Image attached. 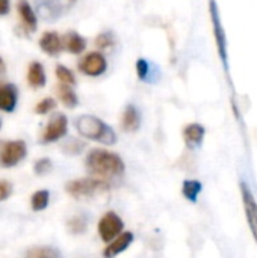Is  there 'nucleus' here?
I'll use <instances>...</instances> for the list:
<instances>
[{"mask_svg": "<svg viewBox=\"0 0 257 258\" xmlns=\"http://www.w3.org/2000/svg\"><path fill=\"white\" fill-rule=\"evenodd\" d=\"M115 44V36L112 32H101L100 35H97L95 38V47L100 50H108Z\"/></svg>", "mask_w": 257, "mask_h": 258, "instance_id": "27", "label": "nucleus"}, {"mask_svg": "<svg viewBox=\"0 0 257 258\" xmlns=\"http://www.w3.org/2000/svg\"><path fill=\"white\" fill-rule=\"evenodd\" d=\"M85 166L92 177L103 180L118 178L126 171V165L117 153L101 148H94L88 153L85 159Z\"/></svg>", "mask_w": 257, "mask_h": 258, "instance_id": "1", "label": "nucleus"}, {"mask_svg": "<svg viewBox=\"0 0 257 258\" xmlns=\"http://www.w3.org/2000/svg\"><path fill=\"white\" fill-rule=\"evenodd\" d=\"M56 77L59 80V83H64V85H76V77L73 74V71L70 68H67L65 65H58L56 67Z\"/></svg>", "mask_w": 257, "mask_h": 258, "instance_id": "25", "label": "nucleus"}, {"mask_svg": "<svg viewBox=\"0 0 257 258\" xmlns=\"http://www.w3.org/2000/svg\"><path fill=\"white\" fill-rule=\"evenodd\" d=\"M77 68L80 73H83L88 77H100L108 70V60L103 53L91 51L79 60Z\"/></svg>", "mask_w": 257, "mask_h": 258, "instance_id": "7", "label": "nucleus"}, {"mask_svg": "<svg viewBox=\"0 0 257 258\" xmlns=\"http://www.w3.org/2000/svg\"><path fill=\"white\" fill-rule=\"evenodd\" d=\"M67 227L70 230L71 234H82L86 231V227H88V221L83 215H76L73 216L68 222H67Z\"/></svg>", "mask_w": 257, "mask_h": 258, "instance_id": "24", "label": "nucleus"}, {"mask_svg": "<svg viewBox=\"0 0 257 258\" xmlns=\"http://www.w3.org/2000/svg\"><path fill=\"white\" fill-rule=\"evenodd\" d=\"M132 242H133V234L130 231H123L117 239H114L112 242L108 243V246L103 251V257L115 258L121 252H124L132 245Z\"/></svg>", "mask_w": 257, "mask_h": 258, "instance_id": "14", "label": "nucleus"}, {"mask_svg": "<svg viewBox=\"0 0 257 258\" xmlns=\"http://www.w3.org/2000/svg\"><path fill=\"white\" fill-rule=\"evenodd\" d=\"M27 154V147L24 141H5L0 142V166L14 168Z\"/></svg>", "mask_w": 257, "mask_h": 258, "instance_id": "5", "label": "nucleus"}, {"mask_svg": "<svg viewBox=\"0 0 257 258\" xmlns=\"http://www.w3.org/2000/svg\"><path fill=\"white\" fill-rule=\"evenodd\" d=\"M85 148V142L79 141V139H68L67 142L62 144V151L68 156H76V154H80Z\"/></svg>", "mask_w": 257, "mask_h": 258, "instance_id": "26", "label": "nucleus"}, {"mask_svg": "<svg viewBox=\"0 0 257 258\" xmlns=\"http://www.w3.org/2000/svg\"><path fill=\"white\" fill-rule=\"evenodd\" d=\"M36 12L45 21H55L62 15L64 6L61 0H35Z\"/></svg>", "mask_w": 257, "mask_h": 258, "instance_id": "12", "label": "nucleus"}, {"mask_svg": "<svg viewBox=\"0 0 257 258\" xmlns=\"http://www.w3.org/2000/svg\"><path fill=\"white\" fill-rule=\"evenodd\" d=\"M209 14H211V21H212V30H214V38H215V44H217V50H218V56L220 60L223 63V68L226 73L230 71L229 67V48H227V36H226V30L223 27V21H221V14H220V8L217 5L215 0L209 2Z\"/></svg>", "mask_w": 257, "mask_h": 258, "instance_id": "4", "label": "nucleus"}, {"mask_svg": "<svg viewBox=\"0 0 257 258\" xmlns=\"http://www.w3.org/2000/svg\"><path fill=\"white\" fill-rule=\"evenodd\" d=\"M201 190H203V184L198 180H185L182 184V194L189 203H195Z\"/></svg>", "mask_w": 257, "mask_h": 258, "instance_id": "21", "label": "nucleus"}, {"mask_svg": "<svg viewBox=\"0 0 257 258\" xmlns=\"http://www.w3.org/2000/svg\"><path fill=\"white\" fill-rule=\"evenodd\" d=\"M50 201V192L48 190H36L32 198H30V206L33 212H41L44 209H47Z\"/></svg>", "mask_w": 257, "mask_h": 258, "instance_id": "23", "label": "nucleus"}, {"mask_svg": "<svg viewBox=\"0 0 257 258\" xmlns=\"http://www.w3.org/2000/svg\"><path fill=\"white\" fill-rule=\"evenodd\" d=\"M2 73H5V62H3V59L0 57V74Z\"/></svg>", "mask_w": 257, "mask_h": 258, "instance_id": "32", "label": "nucleus"}, {"mask_svg": "<svg viewBox=\"0 0 257 258\" xmlns=\"http://www.w3.org/2000/svg\"><path fill=\"white\" fill-rule=\"evenodd\" d=\"M98 236L103 242L109 243L114 239H117L123 230H124V222L123 219L115 213V212H108L106 215H103V218L98 221Z\"/></svg>", "mask_w": 257, "mask_h": 258, "instance_id": "6", "label": "nucleus"}, {"mask_svg": "<svg viewBox=\"0 0 257 258\" xmlns=\"http://www.w3.org/2000/svg\"><path fill=\"white\" fill-rule=\"evenodd\" d=\"M9 8H11L9 0H0V17L2 15H6L9 12Z\"/></svg>", "mask_w": 257, "mask_h": 258, "instance_id": "31", "label": "nucleus"}, {"mask_svg": "<svg viewBox=\"0 0 257 258\" xmlns=\"http://www.w3.org/2000/svg\"><path fill=\"white\" fill-rule=\"evenodd\" d=\"M141 124H142V115H141V110L138 109V106L127 104L124 112H123L121 128L126 133H135V132L139 130Z\"/></svg>", "mask_w": 257, "mask_h": 258, "instance_id": "10", "label": "nucleus"}, {"mask_svg": "<svg viewBox=\"0 0 257 258\" xmlns=\"http://www.w3.org/2000/svg\"><path fill=\"white\" fill-rule=\"evenodd\" d=\"M58 97L59 100L62 101V104L68 109H74L77 104H79V98H77V94L74 92L73 86L70 85H64L61 83L58 86Z\"/></svg>", "mask_w": 257, "mask_h": 258, "instance_id": "20", "label": "nucleus"}, {"mask_svg": "<svg viewBox=\"0 0 257 258\" xmlns=\"http://www.w3.org/2000/svg\"><path fill=\"white\" fill-rule=\"evenodd\" d=\"M17 9H18V15L21 18L24 29L27 32H35L38 27V17H36L35 9L32 8V5L27 0H18Z\"/></svg>", "mask_w": 257, "mask_h": 258, "instance_id": "17", "label": "nucleus"}, {"mask_svg": "<svg viewBox=\"0 0 257 258\" xmlns=\"http://www.w3.org/2000/svg\"><path fill=\"white\" fill-rule=\"evenodd\" d=\"M53 109H56V100L52 97H45L42 98L36 106H35V112L38 115H47L48 112H52Z\"/></svg>", "mask_w": 257, "mask_h": 258, "instance_id": "28", "label": "nucleus"}, {"mask_svg": "<svg viewBox=\"0 0 257 258\" xmlns=\"http://www.w3.org/2000/svg\"><path fill=\"white\" fill-rule=\"evenodd\" d=\"M204 136H206V128L198 122H191L183 128V139L189 150L200 148L204 141Z\"/></svg>", "mask_w": 257, "mask_h": 258, "instance_id": "11", "label": "nucleus"}, {"mask_svg": "<svg viewBox=\"0 0 257 258\" xmlns=\"http://www.w3.org/2000/svg\"><path fill=\"white\" fill-rule=\"evenodd\" d=\"M76 130L82 138L103 145H115L118 141L115 130L94 115H80L76 119Z\"/></svg>", "mask_w": 257, "mask_h": 258, "instance_id": "2", "label": "nucleus"}, {"mask_svg": "<svg viewBox=\"0 0 257 258\" xmlns=\"http://www.w3.org/2000/svg\"><path fill=\"white\" fill-rule=\"evenodd\" d=\"M53 168V163L48 157H42V159H38L33 165V171L36 175H45L52 171Z\"/></svg>", "mask_w": 257, "mask_h": 258, "instance_id": "29", "label": "nucleus"}, {"mask_svg": "<svg viewBox=\"0 0 257 258\" xmlns=\"http://www.w3.org/2000/svg\"><path fill=\"white\" fill-rule=\"evenodd\" d=\"M109 183L103 178L97 177H86V178H77L71 180L65 184V192L74 198H94L97 195H101L109 190Z\"/></svg>", "mask_w": 257, "mask_h": 258, "instance_id": "3", "label": "nucleus"}, {"mask_svg": "<svg viewBox=\"0 0 257 258\" xmlns=\"http://www.w3.org/2000/svg\"><path fill=\"white\" fill-rule=\"evenodd\" d=\"M68 133V119L64 113H56L50 118L47 122L42 135H41V144H52L59 139H62Z\"/></svg>", "mask_w": 257, "mask_h": 258, "instance_id": "8", "label": "nucleus"}, {"mask_svg": "<svg viewBox=\"0 0 257 258\" xmlns=\"http://www.w3.org/2000/svg\"><path fill=\"white\" fill-rule=\"evenodd\" d=\"M18 91L12 83H0V110L2 112H14L17 107Z\"/></svg>", "mask_w": 257, "mask_h": 258, "instance_id": "16", "label": "nucleus"}, {"mask_svg": "<svg viewBox=\"0 0 257 258\" xmlns=\"http://www.w3.org/2000/svg\"><path fill=\"white\" fill-rule=\"evenodd\" d=\"M0 127H2V119H0Z\"/></svg>", "mask_w": 257, "mask_h": 258, "instance_id": "34", "label": "nucleus"}, {"mask_svg": "<svg viewBox=\"0 0 257 258\" xmlns=\"http://www.w3.org/2000/svg\"><path fill=\"white\" fill-rule=\"evenodd\" d=\"M76 2H77V0H68V5H70V6H71V5H74V3H76Z\"/></svg>", "mask_w": 257, "mask_h": 258, "instance_id": "33", "label": "nucleus"}, {"mask_svg": "<svg viewBox=\"0 0 257 258\" xmlns=\"http://www.w3.org/2000/svg\"><path fill=\"white\" fill-rule=\"evenodd\" d=\"M26 258H64V255L53 246H35L27 251Z\"/></svg>", "mask_w": 257, "mask_h": 258, "instance_id": "22", "label": "nucleus"}, {"mask_svg": "<svg viewBox=\"0 0 257 258\" xmlns=\"http://www.w3.org/2000/svg\"><path fill=\"white\" fill-rule=\"evenodd\" d=\"M62 42H64V48L71 54H80L86 48V39L74 30L67 32L65 36L62 38Z\"/></svg>", "mask_w": 257, "mask_h": 258, "instance_id": "18", "label": "nucleus"}, {"mask_svg": "<svg viewBox=\"0 0 257 258\" xmlns=\"http://www.w3.org/2000/svg\"><path fill=\"white\" fill-rule=\"evenodd\" d=\"M27 82L32 88L38 89V88H44L47 83V76H45V70L39 62H32L29 65L27 70Z\"/></svg>", "mask_w": 257, "mask_h": 258, "instance_id": "19", "label": "nucleus"}, {"mask_svg": "<svg viewBox=\"0 0 257 258\" xmlns=\"http://www.w3.org/2000/svg\"><path fill=\"white\" fill-rule=\"evenodd\" d=\"M239 189H241V197H242V204H244L247 222H248L250 231H251L257 243V201L251 189H250V186L245 181H241Z\"/></svg>", "mask_w": 257, "mask_h": 258, "instance_id": "9", "label": "nucleus"}, {"mask_svg": "<svg viewBox=\"0 0 257 258\" xmlns=\"http://www.w3.org/2000/svg\"><path fill=\"white\" fill-rule=\"evenodd\" d=\"M39 48L48 56H58L64 48L62 38L59 36L58 32H53V30L44 32L42 36L39 38Z\"/></svg>", "mask_w": 257, "mask_h": 258, "instance_id": "15", "label": "nucleus"}, {"mask_svg": "<svg viewBox=\"0 0 257 258\" xmlns=\"http://www.w3.org/2000/svg\"><path fill=\"white\" fill-rule=\"evenodd\" d=\"M11 194H12V184L9 181L0 180V203L8 200Z\"/></svg>", "mask_w": 257, "mask_h": 258, "instance_id": "30", "label": "nucleus"}, {"mask_svg": "<svg viewBox=\"0 0 257 258\" xmlns=\"http://www.w3.org/2000/svg\"><path fill=\"white\" fill-rule=\"evenodd\" d=\"M135 68H136V76L141 82L156 83L158 79L161 77V70L158 68V65L151 63L148 59L139 57L135 63Z\"/></svg>", "mask_w": 257, "mask_h": 258, "instance_id": "13", "label": "nucleus"}]
</instances>
